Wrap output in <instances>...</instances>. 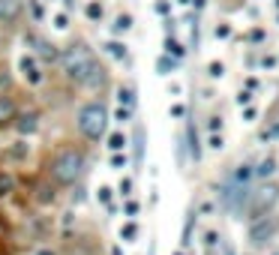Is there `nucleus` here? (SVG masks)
I'll return each instance as SVG.
<instances>
[{
  "label": "nucleus",
  "mask_w": 279,
  "mask_h": 255,
  "mask_svg": "<svg viewBox=\"0 0 279 255\" xmlns=\"http://www.w3.org/2000/svg\"><path fill=\"white\" fill-rule=\"evenodd\" d=\"M222 72H225L222 60H210V63H207V75H210V78H222Z\"/></svg>",
  "instance_id": "bb28decb"
},
{
  "label": "nucleus",
  "mask_w": 279,
  "mask_h": 255,
  "mask_svg": "<svg viewBox=\"0 0 279 255\" xmlns=\"http://www.w3.org/2000/svg\"><path fill=\"white\" fill-rule=\"evenodd\" d=\"M177 3H180V6H189V0H177Z\"/></svg>",
  "instance_id": "37998d69"
},
{
  "label": "nucleus",
  "mask_w": 279,
  "mask_h": 255,
  "mask_svg": "<svg viewBox=\"0 0 279 255\" xmlns=\"http://www.w3.org/2000/svg\"><path fill=\"white\" fill-rule=\"evenodd\" d=\"M204 129H207V135H210V132H222V117H219V114H213V117H207V123H204Z\"/></svg>",
  "instance_id": "c85d7f7f"
},
{
  "label": "nucleus",
  "mask_w": 279,
  "mask_h": 255,
  "mask_svg": "<svg viewBox=\"0 0 279 255\" xmlns=\"http://www.w3.org/2000/svg\"><path fill=\"white\" fill-rule=\"evenodd\" d=\"M60 3H63V12H69V9L75 6V0H60Z\"/></svg>",
  "instance_id": "ea45409f"
},
{
  "label": "nucleus",
  "mask_w": 279,
  "mask_h": 255,
  "mask_svg": "<svg viewBox=\"0 0 279 255\" xmlns=\"http://www.w3.org/2000/svg\"><path fill=\"white\" fill-rule=\"evenodd\" d=\"M207 147L210 150H222V132H210L207 135Z\"/></svg>",
  "instance_id": "7c9ffc66"
},
{
  "label": "nucleus",
  "mask_w": 279,
  "mask_h": 255,
  "mask_svg": "<svg viewBox=\"0 0 279 255\" xmlns=\"http://www.w3.org/2000/svg\"><path fill=\"white\" fill-rule=\"evenodd\" d=\"M156 12H159V15H168V12H171V3H168V0H156Z\"/></svg>",
  "instance_id": "473e14b6"
},
{
  "label": "nucleus",
  "mask_w": 279,
  "mask_h": 255,
  "mask_svg": "<svg viewBox=\"0 0 279 255\" xmlns=\"http://www.w3.org/2000/svg\"><path fill=\"white\" fill-rule=\"evenodd\" d=\"M27 0H0V27H15L24 18Z\"/></svg>",
  "instance_id": "6e6552de"
},
{
  "label": "nucleus",
  "mask_w": 279,
  "mask_h": 255,
  "mask_svg": "<svg viewBox=\"0 0 279 255\" xmlns=\"http://www.w3.org/2000/svg\"><path fill=\"white\" fill-rule=\"evenodd\" d=\"M18 69H21V75H24V81L27 84H33V87H39L42 81H45V72H42V63L33 57V54H21V60H18Z\"/></svg>",
  "instance_id": "0eeeda50"
},
{
  "label": "nucleus",
  "mask_w": 279,
  "mask_h": 255,
  "mask_svg": "<svg viewBox=\"0 0 279 255\" xmlns=\"http://www.w3.org/2000/svg\"><path fill=\"white\" fill-rule=\"evenodd\" d=\"M237 102H240V105H249V102H252V90H240Z\"/></svg>",
  "instance_id": "c9c22d12"
},
{
  "label": "nucleus",
  "mask_w": 279,
  "mask_h": 255,
  "mask_svg": "<svg viewBox=\"0 0 279 255\" xmlns=\"http://www.w3.org/2000/svg\"><path fill=\"white\" fill-rule=\"evenodd\" d=\"M276 234H279V216L276 213H267V216L249 222V243H252V246H267V243L276 240Z\"/></svg>",
  "instance_id": "423d86ee"
},
{
  "label": "nucleus",
  "mask_w": 279,
  "mask_h": 255,
  "mask_svg": "<svg viewBox=\"0 0 279 255\" xmlns=\"http://www.w3.org/2000/svg\"><path fill=\"white\" fill-rule=\"evenodd\" d=\"M21 135H33L36 129H39V114L36 111H30V114H21L18 111V117H15V123H12Z\"/></svg>",
  "instance_id": "9d476101"
},
{
  "label": "nucleus",
  "mask_w": 279,
  "mask_h": 255,
  "mask_svg": "<svg viewBox=\"0 0 279 255\" xmlns=\"http://www.w3.org/2000/svg\"><path fill=\"white\" fill-rule=\"evenodd\" d=\"M105 141H108V150H111V153H126L129 135H126V132H111V135H105Z\"/></svg>",
  "instance_id": "dca6fc26"
},
{
  "label": "nucleus",
  "mask_w": 279,
  "mask_h": 255,
  "mask_svg": "<svg viewBox=\"0 0 279 255\" xmlns=\"http://www.w3.org/2000/svg\"><path fill=\"white\" fill-rule=\"evenodd\" d=\"M102 48H105L114 60H129V48H126V42H120V39H108Z\"/></svg>",
  "instance_id": "4468645a"
},
{
  "label": "nucleus",
  "mask_w": 279,
  "mask_h": 255,
  "mask_svg": "<svg viewBox=\"0 0 279 255\" xmlns=\"http://www.w3.org/2000/svg\"><path fill=\"white\" fill-rule=\"evenodd\" d=\"M216 36H219V39H228V36H231V27H228V24H219V27H216Z\"/></svg>",
  "instance_id": "f704fd0d"
},
{
  "label": "nucleus",
  "mask_w": 279,
  "mask_h": 255,
  "mask_svg": "<svg viewBox=\"0 0 279 255\" xmlns=\"http://www.w3.org/2000/svg\"><path fill=\"white\" fill-rule=\"evenodd\" d=\"M0 228H3V213H0Z\"/></svg>",
  "instance_id": "c03bdc74"
},
{
  "label": "nucleus",
  "mask_w": 279,
  "mask_h": 255,
  "mask_svg": "<svg viewBox=\"0 0 279 255\" xmlns=\"http://www.w3.org/2000/svg\"><path fill=\"white\" fill-rule=\"evenodd\" d=\"M132 144H135L132 162H135V168H141V165H144V126H141V123H135V135H132Z\"/></svg>",
  "instance_id": "9b49d317"
},
{
  "label": "nucleus",
  "mask_w": 279,
  "mask_h": 255,
  "mask_svg": "<svg viewBox=\"0 0 279 255\" xmlns=\"http://www.w3.org/2000/svg\"><path fill=\"white\" fill-rule=\"evenodd\" d=\"M54 27L57 30H69V12H57L54 15Z\"/></svg>",
  "instance_id": "c756f323"
},
{
  "label": "nucleus",
  "mask_w": 279,
  "mask_h": 255,
  "mask_svg": "<svg viewBox=\"0 0 279 255\" xmlns=\"http://www.w3.org/2000/svg\"><path fill=\"white\" fill-rule=\"evenodd\" d=\"M30 153V144L27 141H15V147H9V153L6 156H15V159H24Z\"/></svg>",
  "instance_id": "b1692460"
},
{
  "label": "nucleus",
  "mask_w": 279,
  "mask_h": 255,
  "mask_svg": "<svg viewBox=\"0 0 279 255\" xmlns=\"http://www.w3.org/2000/svg\"><path fill=\"white\" fill-rule=\"evenodd\" d=\"M111 30H114V36H123V33H129V30H132V15H129V12H120V15H114V24H111Z\"/></svg>",
  "instance_id": "a211bd4d"
},
{
  "label": "nucleus",
  "mask_w": 279,
  "mask_h": 255,
  "mask_svg": "<svg viewBox=\"0 0 279 255\" xmlns=\"http://www.w3.org/2000/svg\"><path fill=\"white\" fill-rule=\"evenodd\" d=\"M24 12L30 15L33 24H42L45 21V0H27L24 3Z\"/></svg>",
  "instance_id": "ddd939ff"
},
{
  "label": "nucleus",
  "mask_w": 279,
  "mask_h": 255,
  "mask_svg": "<svg viewBox=\"0 0 279 255\" xmlns=\"http://www.w3.org/2000/svg\"><path fill=\"white\" fill-rule=\"evenodd\" d=\"M117 102H120L123 108H132V111H135V105H138V99H135V87H132V84L117 87Z\"/></svg>",
  "instance_id": "2eb2a0df"
},
{
  "label": "nucleus",
  "mask_w": 279,
  "mask_h": 255,
  "mask_svg": "<svg viewBox=\"0 0 279 255\" xmlns=\"http://www.w3.org/2000/svg\"><path fill=\"white\" fill-rule=\"evenodd\" d=\"M177 63H180V60H174L171 54H159V57H156V72H159V75H171V72L177 69Z\"/></svg>",
  "instance_id": "6ab92c4d"
},
{
  "label": "nucleus",
  "mask_w": 279,
  "mask_h": 255,
  "mask_svg": "<svg viewBox=\"0 0 279 255\" xmlns=\"http://www.w3.org/2000/svg\"><path fill=\"white\" fill-rule=\"evenodd\" d=\"M138 210H141V204H138L135 198H123V213H126L129 219H135V216H138Z\"/></svg>",
  "instance_id": "a878e982"
},
{
  "label": "nucleus",
  "mask_w": 279,
  "mask_h": 255,
  "mask_svg": "<svg viewBox=\"0 0 279 255\" xmlns=\"http://www.w3.org/2000/svg\"><path fill=\"white\" fill-rule=\"evenodd\" d=\"M165 54H171L174 60H183L186 57V45H180L174 36H165Z\"/></svg>",
  "instance_id": "aec40b11"
},
{
  "label": "nucleus",
  "mask_w": 279,
  "mask_h": 255,
  "mask_svg": "<svg viewBox=\"0 0 279 255\" xmlns=\"http://www.w3.org/2000/svg\"><path fill=\"white\" fill-rule=\"evenodd\" d=\"M249 39H252V42H261V39H264V30H261V27L249 30Z\"/></svg>",
  "instance_id": "e433bc0d"
},
{
  "label": "nucleus",
  "mask_w": 279,
  "mask_h": 255,
  "mask_svg": "<svg viewBox=\"0 0 279 255\" xmlns=\"http://www.w3.org/2000/svg\"><path fill=\"white\" fill-rule=\"evenodd\" d=\"M108 123H111V111L102 99H87L75 111V132L87 144H99L108 135Z\"/></svg>",
  "instance_id": "7ed1b4c3"
},
{
  "label": "nucleus",
  "mask_w": 279,
  "mask_h": 255,
  "mask_svg": "<svg viewBox=\"0 0 279 255\" xmlns=\"http://www.w3.org/2000/svg\"><path fill=\"white\" fill-rule=\"evenodd\" d=\"M117 192H120V198H132V192H135L132 177H123V180H120V186H117Z\"/></svg>",
  "instance_id": "393cba45"
},
{
  "label": "nucleus",
  "mask_w": 279,
  "mask_h": 255,
  "mask_svg": "<svg viewBox=\"0 0 279 255\" xmlns=\"http://www.w3.org/2000/svg\"><path fill=\"white\" fill-rule=\"evenodd\" d=\"M171 117H186V105L174 102V105H171Z\"/></svg>",
  "instance_id": "72a5a7b5"
},
{
  "label": "nucleus",
  "mask_w": 279,
  "mask_h": 255,
  "mask_svg": "<svg viewBox=\"0 0 279 255\" xmlns=\"http://www.w3.org/2000/svg\"><path fill=\"white\" fill-rule=\"evenodd\" d=\"M246 90H258V78H246Z\"/></svg>",
  "instance_id": "58836bf2"
},
{
  "label": "nucleus",
  "mask_w": 279,
  "mask_h": 255,
  "mask_svg": "<svg viewBox=\"0 0 279 255\" xmlns=\"http://www.w3.org/2000/svg\"><path fill=\"white\" fill-rule=\"evenodd\" d=\"M279 159L276 156H267V159H261L258 165H255V180H273V171H276Z\"/></svg>",
  "instance_id": "f8f14e48"
},
{
  "label": "nucleus",
  "mask_w": 279,
  "mask_h": 255,
  "mask_svg": "<svg viewBox=\"0 0 279 255\" xmlns=\"http://www.w3.org/2000/svg\"><path fill=\"white\" fill-rule=\"evenodd\" d=\"M63 78L75 87H84V90H102L108 84V69L99 63L96 51L84 42V39H75L72 45L60 48V60H57Z\"/></svg>",
  "instance_id": "f257e3e1"
},
{
  "label": "nucleus",
  "mask_w": 279,
  "mask_h": 255,
  "mask_svg": "<svg viewBox=\"0 0 279 255\" xmlns=\"http://www.w3.org/2000/svg\"><path fill=\"white\" fill-rule=\"evenodd\" d=\"M216 198H219V207H222L225 213L243 219V207H246V198H249V186H246V183H234L231 177H225V180L216 186Z\"/></svg>",
  "instance_id": "39448f33"
},
{
  "label": "nucleus",
  "mask_w": 279,
  "mask_h": 255,
  "mask_svg": "<svg viewBox=\"0 0 279 255\" xmlns=\"http://www.w3.org/2000/svg\"><path fill=\"white\" fill-rule=\"evenodd\" d=\"M12 189H15V177H12V171H3V168H0V198H6Z\"/></svg>",
  "instance_id": "5701e85b"
},
{
  "label": "nucleus",
  "mask_w": 279,
  "mask_h": 255,
  "mask_svg": "<svg viewBox=\"0 0 279 255\" xmlns=\"http://www.w3.org/2000/svg\"><path fill=\"white\" fill-rule=\"evenodd\" d=\"M279 204V180H255L249 186V198L243 207V219L255 222L267 213H273Z\"/></svg>",
  "instance_id": "20e7f679"
},
{
  "label": "nucleus",
  "mask_w": 279,
  "mask_h": 255,
  "mask_svg": "<svg viewBox=\"0 0 279 255\" xmlns=\"http://www.w3.org/2000/svg\"><path fill=\"white\" fill-rule=\"evenodd\" d=\"M18 102H15V96L9 93V90H0V126H12L15 123V117H18Z\"/></svg>",
  "instance_id": "1a4fd4ad"
},
{
  "label": "nucleus",
  "mask_w": 279,
  "mask_h": 255,
  "mask_svg": "<svg viewBox=\"0 0 279 255\" xmlns=\"http://www.w3.org/2000/svg\"><path fill=\"white\" fill-rule=\"evenodd\" d=\"M84 15H87L93 24H99V21H102V15H105V6H102L99 0H90V3L84 6Z\"/></svg>",
  "instance_id": "412c9836"
},
{
  "label": "nucleus",
  "mask_w": 279,
  "mask_h": 255,
  "mask_svg": "<svg viewBox=\"0 0 279 255\" xmlns=\"http://www.w3.org/2000/svg\"><path fill=\"white\" fill-rule=\"evenodd\" d=\"M96 198H99V204H102L108 213H114V189H111V186H99Z\"/></svg>",
  "instance_id": "4be33fe9"
},
{
  "label": "nucleus",
  "mask_w": 279,
  "mask_h": 255,
  "mask_svg": "<svg viewBox=\"0 0 279 255\" xmlns=\"http://www.w3.org/2000/svg\"><path fill=\"white\" fill-rule=\"evenodd\" d=\"M108 255H123V249H120V246H111V252Z\"/></svg>",
  "instance_id": "79ce46f5"
},
{
  "label": "nucleus",
  "mask_w": 279,
  "mask_h": 255,
  "mask_svg": "<svg viewBox=\"0 0 279 255\" xmlns=\"http://www.w3.org/2000/svg\"><path fill=\"white\" fill-rule=\"evenodd\" d=\"M276 6H279V0H276Z\"/></svg>",
  "instance_id": "a18cd8bd"
},
{
  "label": "nucleus",
  "mask_w": 279,
  "mask_h": 255,
  "mask_svg": "<svg viewBox=\"0 0 279 255\" xmlns=\"http://www.w3.org/2000/svg\"><path fill=\"white\" fill-rule=\"evenodd\" d=\"M126 162H129L126 153H111V165H114V168H126Z\"/></svg>",
  "instance_id": "2f4dec72"
},
{
  "label": "nucleus",
  "mask_w": 279,
  "mask_h": 255,
  "mask_svg": "<svg viewBox=\"0 0 279 255\" xmlns=\"http://www.w3.org/2000/svg\"><path fill=\"white\" fill-rule=\"evenodd\" d=\"M87 150L75 141H66L60 147L51 150L48 162H45V177L57 186V189H69V186H78L87 174Z\"/></svg>",
  "instance_id": "f03ea898"
},
{
  "label": "nucleus",
  "mask_w": 279,
  "mask_h": 255,
  "mask_svg": "<svg viewBox=\"0 0 279 255\" xmlns=\"http://www.w3.org/2000/svg\"><path fill=\"white\" fill-rule=\"evenodd\" d=\"M33 255H57V249H51V246H39Z\"/></svg>",
  "instance_id": "4c0bfd02"
},
{
  "label": "nucleus",
  "mask_w": 279,
  "mask_h": 255,
  "mask_svg": "<svg viewBox=\"0 0 279 255\" xmlns=\"http://www.w3.org/2000/svg\"><path fill=\"white\" fill-rule=\"evenodd\" d=\"M138 234H141V228H138L135 219H126V222L120 225V240H123V243H135Z\"/></svg>",
  "instance_id": "f3484780"
},
{
  "label": "nucleus",
  "mask_w": 279,
  "mask_h": 255,
  "mask_svg": "<svg viewBox=\"0 0 279 255\" xmlns=\"http://www.w3.org/2000/svg\"><path fill=\"white\" fill-rule=\"evenodd\" d=\"M267 135H270V138H279V123H273V129H270Z\"/></svg>",
  "instance_id": "a19ab883"
},
{
  "label": "nucleus",
  "mask_w": 279,
  "mask_h": 255,
  "mask_svg": "<svg viewBox=\"0 0 279 255\" xmlns=\"http://www.w3.org/2000/svg\"><path fill=\"white\" fill-rule=\"evenodd\" d=\"M132 114H135L132 108H123V105H117V108H114V120H120V123H129V120H132Z\"/></svg>",
  "instance_id": "cd10ccee"
}]
</instances>
